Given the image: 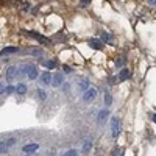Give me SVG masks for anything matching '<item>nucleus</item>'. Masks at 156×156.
Returning <instances> with one entry per match:
<instances>
[{
	"instance_id": "nucleus-1",
	"label": "nucleus",
	"mask_w": 156,
	"mask_h": 156,
	"mask_svg": "<svg viewBox=\"0 0 156 156\" xmlns=\"http://www.w3.org/2000/svg\"><path fill=\"white\" fill-rule=\"evenodd\" d=\"M23 72L25 76H28V80H36L37 78V67L33 66V64H23Z\"/></svg>"
},
{
	"instance_id": "nucleus-2",
	"label": "nucleus",
	"mask_w": 156,
	"mask_h": 156,
	"mask_svg": "<svg viewBox=\"0 0 156 156\" xmlns=\"http://www.w3.org/2000/svg\"><path fill=\"white\" fill-rule=\"evenodd\" d=\"M120 133V119L119 117H112L111 119V134L112 137H117Z\"/></svg>"
},
{
	"instance_id": "nucleus-3",
	"label": "nucleus",
	"mask_w": 156,
	"mask_h": 156,
	"mask_svg": "<svg viewBox=\"0 0 156 156\" xmlns=\"http://www.w3.org/2000/svg\"><path fill=\"white\" fill-rule=\"evenodd\" d=\"M14 78H19V67L17 66H9L6 69V80L11 83Z\"/></svg>"
},
{
	"instance_id": "nucleus-4",
	"label": "nucleus",
	"mask_w": 156,
	"mask_h": 156,
	"mask_svg": "<svg viewBox=\"0 0 156 156\" xmlns=\"http://www.w3.org/2000/svg\"><path fill=\"white\" fill-rule=\"evenodd\" d=\"M95 97H97V89H95V87H92V86H89V87H87V90L83 94V100H84V101H87V103H89V101H92Z\"/></svg>"
},
{
	"instance_id": "nucleus-5",
	"label": "nucleus",
	"mask_w": 156,
	"mask_h": 156,
	"mask_svg": "<svg viewBox=\"0 0 156 156\" xmlns=\"http://www.w3.org/2000/svg\"><path fill=\"white\" fill-rule=\"evenodd\" d=\"M76 87H78V92L84 94L86 90H87V87H89V81L86 80V78H81V80L76 83Z\"/></svg>"
},
{
	"instance_id": "nucleus-6",
	"label": "nucleus",
	"mask_w": 156,
	"mask_h": 156,
	"mask_svg": "<svg viewBox=\"0 0 156 156\" xmlns=\"http://www.w3.org/2000/svg\"><path fill=\"white\" fill-rule=\"evenodd\" d=\"M23 153H36L39 150V144H27L23 145Z\"/></svg>"
},
{
	"instance_id": "nucleus-7",
	"label": "nucleus",
	"mask_w": 156,
	"mask_h": 156,
	"mask_svg": "<svg viewBox=\"0 0 156 156\" xmlns=\"http://www.w3.org/2000/svg\"><path fill=\"white\" fill-rule=\"evenodd\" d=\"M62 81H64V78H62V75H59V73L51 76V86H53V87L61 86V84H62Z\"/></svg>"
},
{
	"instance_id": "nucleus-8",
	"label": "nucleus",
	"mask_w": 156,
	"mask_h": 156,
	"mask_svg": "<svg viewBox=\"0 0 156 156\" xmlns=\"http://www.w3.org/2000/svg\"><path fill=\"white\" fill-rule=\"evenodd\" d=\"M41 83L42 84H45V86H48V84H51V75L48 73V72H44V73H41Z\"/></svg>"
},
{
	"instance_id": "nucleus-9",
	"label": "nucleus",
	"mask_w": 156,
	"mask_h": 156,
	"mask_svg": "<svg viewBox=\"0 0 156 156\" xmlns=\"http://www.w3.org/2000/svg\"><path fill=\"white\" fill-rule=\"evenodd\" d=\"M89 45L95 50H100V48H103V41H100V39H90Z\"/></svg>"
},
{
	"instance_id": "nucleus-10",
	"label": "nucleus",
	"mask_w": 156,
	"mask_h": 156,
	"mask_svg": "<svg viewBox=\"0 0 156 156\" xmlns=\"http://www.w3.org/2000/svg\"><path fill=\"white\" fill-rule=\"evenodd\" d=\"M17 51H19L17 47H5V48H2L0 55H12V53H17Z\"/></svg>"
},
{
	"instance_id": "nucleus-11",
	"label": "nucleus",
	"mask_w": 156,
	"mask_h": 156,
	"mask_svg": "<svg viewBox=\"0 0 156 156\" xmlns=\"http://www.w3.org/2000/svg\"><path fill=\"white\" fill-rule=\"evenodd\" d=\"M108 115H109V111H108V109H101V111L98 112V122L103 123V122L108 119Z\"/></svg>"
},
{
	"instance_id": "nucleus-12",
	"label": "nucleus",
	"mask_w": 156,
	"mask_h": 156,
	"mask_svg": "<svg viewBox=\"0 0 156 156\" xmlns=\"http://www.w3.org/2000/svg\"><path fill=\"white\" fill-rule=\"evenodd\" d=\"M90 148H92V140H90V139H87V140H84V144H83V148H81V151L86 154Z\"/></svg>"
},
{
	"instance_id": "nucleus-13",
	"label": "nucleus",
	"mask_w": 156,
	"mask_h": 156,
	"mask_svg": "<svg viewBox=\"0 0 156 156\" xmlns=\"http://www.w3.org/2000/svg\"><path fill=\"white\" fill-rule=\"evenodd\" d=\"M101 41H105V42H108V44H114V39H112V36L111 34H108V33H101Z\"/></svg>"
},
{
	"instance_id": "nucleus-14",
	"label": "nucleus",
	"mask_w": 156,
	"mask_h": 156,
	"mask_svg": "<svg viewBox=\"0 0 156 156\" xmlns=\"http://www.w3.org/2000/svg\"><path fill=\"white\" fill-rule=\"evenodd\" d=\"M119 78H120L122 81H123V80H128V78H129V70H128V69H122L120 73H119Z\"/></svg>"
},
{
	"instance_id": "nucleus-15",
	"label": "nucleus",
	"mask_w": 156,
	"mask_h": 156,
	"mask_svg": "<svg viewBox=\"0 0 156 156\" xmlns=\"http://www.w3.org/2000/svg\"><path fill=\"white\" fill-rule=\"evenodd\" d=\"M16 92H17V94H20V95H23L25 92H27V86H25L23 83L17 84V87H16Z\"/></svg>"
},
{
	"instance_id": "nucleus-16",
	"label": "nucleus",
	"mask_w": 156,
	"mask_h": 156,
	"mask_svg": "<svg viewBox=\"0 0 156 156\" xmlns=\"http://www.w3.org/2000/svg\"><path fill=\"white\" fill-rule=\"evenodd\" d=\"M105 103H106V106H111L112 105V97L109 92H105Z\"/></svg>"
},
{
	"instance_id": "nucleus-17",
	"label": "nucleus",
	"mask_w": 156,
	"mask_h": 156,
	"mask_svg": "<svg viewBox=\"0 0 156 156\" xmlns=\"http://www.w3.org/2000/svg\"><path fill=\"white\" fill-rule=\"evenodd\" d=\"M9 148H8V145H6V142L3 140V142H0V153H6Z\"/></svg>"
},
{
	"instance_id": "nucleus-18",
	"label": "nucleus",
	"mask_w": 156,
	"mask_h": 156,
	"mask_svg": "<svg viewBox=\"0 0 156 156\" xmlns=\"http://www.w3.org/2000/svg\"><path fill=\"white\" fill-rule=\"evenodd\" d=\"M45 67L47 69H55L56 67V61H47L45 62Z\"/></svg>"
},
{
	"instance_id": "nucleus-19",
	"label": "nucleus",
	"mask_w": 156,
	"mask_h": 156,
	"mask_svg": "<svg viewBox=\"0 0 156 156\" xmlns=\"http://www.w3.org/2000/svg\"><path fill=\"white\" fill-rule=\"evenodd\" d=\"M112 156H123V148H115L112 151Z\"/></svg>"
},
{
	"instance_id": "nucleus-20",
	"label": "nucleus",
	"mask_w": 156,
	"mask_h": 156,
	"mask_svg": "<svg viewBox=\"0 0 156 156\" xmlns=\"http://www.w3.org/2000/svg\"><path fill=\"white\" fill-rule=\"evenodd\" d=\"M76 153H78V151H76L75 148H72V150H69V151H66V153H64L62 156H76Z\"/></svg>"
},
{
	"instance_id": "nucleus-21",
	"label": "nucleus",
	"mask_w": 156,
	"mask_h": 156,
	"mask_svg": "<svg viewBox=\"0 0 156 156\" xmlns=\"http://www.w3.org/2000/svg\"><path fill=\"white\" fill-rule=\"evenodd\" d=\"M5 142H6V145H8V148H9V147H12V145H14L17 140H16L14 137H11V139H8V140H5Z\"/></svg>"
},
{
	"instance_id": "nucleus-22",
	"label": "nucleus",
	"mask_w": 156,
	"mask_h": 156,
	"mask_svg": "<svg viewBox=\"0 0 156 156\" xmlns=\"http://www.w3.org/2000/svg\"><path fill=\"white\" fill-rule=\"evenodd\" d=\"M14 86H8V87H5V94H11V92H14Z\"/></svg>"
},
{
	"instance_id": "nucleus-23",
	"label": "nucleus",
	"mask_w": 156,
	"mask_h": 156,
	"mask_svg": "<svg viewBox=\"0 0 156 156\" xmlns=\"http://www.w3.org/2000/svg\"><path fill=\"white\" fill-rule=\"evenodd\" d=\"M37 97L44 100V98H45V92H44V90H41V89H39V90H37Z\"/></svg>"
},
{
	"instance_id": "nucleus-24",
	"label": "nucleus",
	"mask_w": 156,
	"mask_h": 156,
	"mask_svg": "<svg viewBox=\"0 0 156 156\" xmlns=\"http://www.w3.org/2000/svg\"><path fill=\"white\" fill-rule=\"evenodd\" d=\"M123 64H125V59H117V62H115V66H117V67H122Z\"/></svg>"
},
{
	"instance_id": "nucleus-25",
	"label": "nucleus",
	"mask_w": 156,
	"mask_h": 156,
	"mask_svg": "<svg viewBox=\"0 0 156 156\" xmlns=\"http://www.w3.org/2000/svg\"><path fill=\"white\" fill-rule=\"evenodd\" d=\"M3 92H5V87H3V84H2V83H0V95H2Z\"/></svg>"
},
{
	"instance_id": "nucleus-26",
	"label": "nucleus",
	"mask_w": 156,
	"mask_h": 156,
	"mask_svg": "<svg viewBox=\"0 0 156 156\" xmlns=\"http://www.w3.org/2000/svg\"><path fill=\"white\" fill-rule=\"evenodd\" d=\"M90 2V0H81V5H87Z\"/></svg>"
},
{
	"instance_id": "nucleus-27",
	"label": "nucleus",
	"mask_w": 156,
	"mask_h": 156,
	"mask_svg": "<svg viewBox=\"0 0 156 156\" xmlns=\"http://www.w3.org/2000/svg\"><path fill=\"white\" fill-rule=\"evenodd\" d=\"M148 2H150L151 5H154V6H156V0H148Z\"/></svg>"
},
{
	"instance_id": "nucleus-28",
	"label": "nucleus",
	"mask_w": 156,
	"mask_h": 156,
	"mask_svg": "<svg viewBox=\"0 0 156 156\" xmlns=\"http://www.w3.org/2000/svg\"><path fill=\"white\" fill-rule=\"evenodd\" d=\"M151 119H153V122L156 123V114H153V117H151Z\"/></svg>"
},
{
	"instance_id": "nucleus-29",
	"label": "nucleus",
	"mask_w": 156,
	"mask_h": 156,
	"mask_svg": "<svg viewBox=\"0 0 156 156\" xmlns=\"http://www.w3.org/2000/svg\"><path fill=\"white\" fill-rule=\"evenodd\" d=\"M27 156H36L34 153H27Z\"/></svg>"
}]
</instances>
